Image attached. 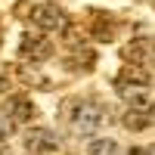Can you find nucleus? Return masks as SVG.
Segmentation results:
<instances>
[{"label": "nucleus", "mask_w": 155, "mask_h": 155, "mask_svg": "<svg viewBox=\"0 0 155 155\" xmlns=\"http://www.w3.org/2000/svg\"><path fill=\"white\" fill-rule=\"evenodd\" d=\"M62 118L68 121V130L78 137H90L102 124V106L99 102H90V99H71L62 106Z\"/></svg>", "instance_id": "1"}, {"label": "nucleus", "mask_w": 155, "mask_h": 155, "mask_svg": "<svg viewBox=\"0 0 155 155\" xmlns=\"http://www.w3.org/2000/svg\"><path fill=\"white\" fill-rule=\"evenodd\" d=\"M149 84H152V78L143 65H124L115 78V90L130 106H149Z\"/></svg>", "instance_id": "2"}, {"label": "nucleus", "mask_w": 155, "mask_h": 155, "mask_svg": "<svg viewBox=\"0 0 155 155\" xmlns=\"http://www.w3.org/2000/svg\"><path fill=\"white\" fill-rule=\"evenodd\" d=\"M19 56L25 62H44V59L53 56V44L44 34H25L22 44H19Z\"/></svg>", "instance_id": "3"}, {"label": "nucleus", "mask_w": 155, "mask_h": 155, "mask_svg": "<svg viewBox=\"0 0 155 155\" xmlns=\"http://www.w3.org/2000/svg\"><path fill=\"white\" fill-rule=\"evenodd\" d=\"M25 149H28V155H53L59 149V140L53 137V130H31L28 137H25Z\"/></svg>", "instance_id": "4"}, {"label": "nucleus", "mask_w": 155, "mask_h": 155, "mask_svg": "<svg viewBox=\"0 0 155 155\" xmlns=\"http://www.w3.org/2000/svg\"><path fill=\"white\" fill-rule=\"evenodd\" d=\"M31 22H34L41 31H53V28H62V25H65V16H62V9H59V6L44 3V6H34Z\"/></svg>", "instance_id": "5"}, {"label": "nucleus", "mask_w": 155, "mask_h": 155, "mask_svg": "<svg viewBox=\"0 0 155 155\" xmlns=\"http://www.w3.org/2000/svg\"><path fill=\"white\" fill-rule=\"evenodd\" d=\"M121 121H124L127 130H146L155 118H152V109H149V106H130V109L124 112Z\"/></svg>", "instance_id": "6"}, {"label": "nucleus", "mask_w": 155, "mask_h": 155, "mask_svg": "<svg viewBox=\"0 0 155 155\" xmlns=\"http://www.w3.org/2000/svg\"><path fill=\"white\" fill-rule=\"evenodd\" d=\"M3 112L9 115V121H12V124H25V121H31L34 106H31L25 96H12V99H9V106H6Z\"/></svg>", "instance_id": "7"}, {"label": "nucleus", "mask_w": 155, "mask_h": 155, "mask_svg": "<svg viewBox=\"0 0 155 155\" xmlns=\"http://www.w3.org/2000/svg\"><path fill=\"white\" fill-rule=\"evenodd\" d=\"M87 155H121L118 143L115 140H106V137H96L87 143Z\"/></svg>", "instance_id": "8"}, {"label": "nucleus", "mask_w": 155, "mask_h": 155, "mask_svg": "<svg viewBox=\"0 0 155 155\" xmlns=\"http://www.w3.org/2000/svg\"><path fill=\"white\" fill-rule=\"evenodd\" d=\"M106 16L109 12H93V28H90V34H93L96 41H109L112 37V22Z\"/></svg>", "instance_id": "9"}, {"label": "nucleus", "mask_w": 155, "mask_h": 155, "mask_svg": "<svg viewBox=\"0 0 155 155\" xmlns=\"http://www.w3.org/2000/svg\"><path fill=\"white\" fill-rule=\"evenodd\" d=\"M12 127H16V124L9 121V115H6V112H0V143H3V140L12 134Z\"/></svg>", "instance_id": "10"}, {"label": "nucleus", "mask_w": 155, "mask_h": 155, "mask_svg": "<svg viewBox=\"0 0 155 155\" xmlns=\"http://www.w3.org/2000/svg\"><path fill=\"white\" fill-rule=\"evenodd\" d=\"M130 155H155V146H143V149H134Z\"/></svg>", "instance_id": "11"}]
</instances>
